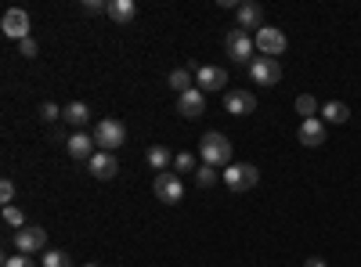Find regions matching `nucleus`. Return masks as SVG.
Masks as SVG:
<instances>
[{
  "mask_svg": "<svg viewBox=\"0 0 361 267\" xmlns=\"http://www.w3.org/2000/svg\"><path fill=\"white\" fill-rule=\"evenodd\" d=\"M199 155H202V162H209V167H231V141L217 130H209L199 141Z\"/></svg>",
  "mask_w": 361,
  "mask_h": 267,
  "instance_id": "f257e3e1",
  "label": "nucleus"
},
{
  "mask_svg": "<svg viewBox=\"0 0 361 267\" xmlns=\"http://www.w3.org/2000/svg\"><path fill=\"white\" fill-rule=\"evenodd\" d=\"M123 141H126V127H123L119 119H112V116H105L98 127H94V145H98V152H116Z\"/></svg>",
  "mask_w": 361,
  "mask_h": 267,
  "instance_id": "f03ea898",
  "label": "nucleus"
},
{
  "mask_svg": "<svg viewBox=\"0 0 361 267\" xmlns=\"http://www.w3.org/2000/svg\"><path fill=\"white\" fill-rule=\"evenodd\" d=\"M246 69H249V79L257 87H274L282 79V61L279 58H253Z\"/></svg>",
  "mask_w": 361,
  "mask_h": 267,
  "instance_id": "7ed1b4c3",
  "label": "nucleus"
},
{
  "mask_svg": "<svg viewBox=\"0 0 361 267\" xmlns=\"http://www.w3.org/2000/svg\"><path fill=\"white\" fill-rule=\"evenodd\" d=\"M257 181H260V170L249 167V162H231V167H224V184L231 192H249Z\"/></svg>",
  "mask_w": 361,
  "mask_h": 267,
  "instance_id": "20e7f679",
  "label": "nucleus"
},
{
  "mask_svg": "<svg viewBox=\"0 0 361 267\" xmlns=\"http://www.w3.org/2000/svg\"><path fill=\"white\" fill-rule=\"evenodd\" d=\"M152 192H156V199L159 202H166V206H177V202L184 199V184H181V177L177 174H156V181H152Z\"/></svg>",
  "mask_w": 361,
  "mask_h": 267,
  "instance_id": "39448f33",
  "label": "nucleus"
},
{
  "mask_svg": "<svg viewBox=\"0 0 361 267\" xmlns=\"http://www.w3.org/2000/svg\"><path fill=\"white\" fill-rule=\"evenodd\" d=\"M11 242H15V250H18V253L33 257V253H40V250L47 245V231H44V228H36V224H26V228H18V231L11 235Z\"/></svg>",
  "mask_w": 361,
  "mask_h": 267,
  "instance_id": "423d86ee",
  "label": "nucleus"
},
{
  "mask_svg": "<svg viewBox=\"0 0 361 267\" xmlns=\"http://www.w3.org/2000/svg\"><path fill=\"white\" fill-rule=\"evenodd\" d=\"M253 44H257V51H260L264 58H279V54H286L289 40H286V33H282V29H274V26H264L257 36H253Z\"/></svg>",
  "mask_w": 361,
  "mask_h": 267,
  "instance_id": "0eeeda50",
  "label": "nucleus"
},
{
  "mask_svg": "<svg viewBox=\"0 0 361 267\" xmlns=\"http://www.w3.org/2000/svg\"><path fill=\"white\" fill-rule=\"evenodd\" d=\"M253 36L246 33V29H228V36H224V51H228V58H235V61H246L249 66V58H253Z\"/></svg>",
  "mask_w": 361,
  "mask_h": 267,
  "instance_id": "6e6552de",
  "label": "nucleus"
},
{
  "mask_svg": "<svg viewBox=\"0 0 361 267\" xmlns=\"http://www.w3.org/2000/svg\"><path fill=\"white\" fill-rule=\"evenodd\" d=\"M0 29H4V36L8 40H26L29 36V15L22 11V8H11V11H4V22H0Z\"/></svg>",
  "mask_w": 361,
  "mask_h": 267,
  "instance_id": "1a4fd4ad",
  "label": "nucleus"
},
{
  "mask_svg": "<svg viewBox=\"0 0 361 267\" xmlns=\"http://www.w3.org/2000/svg\"><path fill=\"white\" fill-rule=\"evenodd\" d=\"M196 84H199L202 94L206 91H224L228 87V73H224V66H199L196 69Z\"/></svg>",
  "mask_w": 361,
  "mask_h": 267,
  "instance_id": "9d476101",
  "label": "nucleus"
},
{
  "mask_svg": "<svg viewBox=\"0 0 361 267\" xmlns=\"http://www.w3.org/2000/svg\"><path fill=\"white\" fill-rule=\"evenodd\" d=\"M177 112H181L184 119H199V116L206 112V94H202L199 87L177 94Z\"/></svg>",
  "mask_w": 361,
  "mask_h": 267,
  "instance_id": "9b49d317",
  "label": "nucleus"
},
{
  "mask_svg": "<svg viewBox=\"0 0 361 267\" xmlns=\"http://www.w3.org/2000/svg\"><path fill=\"white\" fill-rule=\"evenodd\" d=\"M224 109H228V116H253L257 98H253V91H228L224 94Z\"/></svg>",
  "mask_w": 361,
  "mask_h": 267,
  "instance_id": "f8f14e48",
  "label": "nucleus"
},
{
  "mask_svg": "<svg viewBox=\"0 0 361 267\" xmlns=\"http://www.w3.org/2000/svg\"><path fill=\"white\" fill-rule=\"evenodd\" d=\"M66 148H69V155H73L76 162H91V159H94V134L76 130V134L66 141Z\"/></svg>",
  "mask_w": 361,
  "mask_h": 267,
  "instance_id": "ddd939ff",
  "label": "nucleus"
},
{
  "mask_svg": "<svg viewBox=\"0 0 361 267\" xmlns=\"http://www.w3.org/2000/svg\"><path fill=\"white\" fill-rule=\"evenodd\" d=\"M296 137H300V145H307V148H318V145H325V123L322 119H304L300 123V130H296Z\"/></svg>",
  "mask_w": 361,
  "mask_h": 267,
  "instance_id": "4468645a",
  "label": "nucleus"
},
{
  "mask_svg": "<svg viewBox=\"0 0 361 267\" xmlns=\"http://www.w3.org/2000/svg\"><path fill=\"white\" fill-rule=\"evenodd\" d=\"M87 170H91L98 181H112V177L119 174V162H116L112 152H94V159L87 162Z\"/></svg>",
  "mask_w": 361,
  "mask_h": 267,
  "instance_id": "2eb2a0df",
  "label": "nucleus"
},
{
  "mask_svg": "<svg viewBox=\"0 0 361 267\" xmlns=\"http://www.w3.org/2000/svg\"><path fill=\"white\" fill-rule=\"evenodd\" d=\"M235 15H239V29H264V8L260 4H253V0H246V4H239L235 8Z\"/></svg>",
  "mask_w": 361,
  "mask_h": 267,
  "instance_id": "dca6fc26",
  "label": "nucleus"
},
{
  "mask_svg": "<svg viewBox=\"0 0 361 267\" xmlns=\"http://www.w3.org/2000/svg\"><path fill=\"white\" fill-rule=\"evenodd\" d=\"M134 15H138L134 0H109V18H112V22L126 26V22H134Z\"/></svg>",
  "mask_w": 361,
  "mask_h": 267,
  "instance_id": "f3484780",
  "label": "nucleus"
},
{
  "mask_svg": "<svg viewBox=\"0 0 361 267\" xmlns=\"http://www.w3.org/2000/svg\"><path fill=\"white\" fill-rule=\"evenodd\" d=\"M145 159H148V167H152L156 174H163V170L170 167V162H174V152H170L166 145H152V148H148V155H145Z\"/></svg>",
  "mask_w": 361,
  "mask_h": 267,
  "instance_id": "a211bd4d",
  "label": "nucleus"
},
{
  "mask_svg": "<svg viewBox=\"0 0 361 267\" xmlns=\"http://www.w3.org/2000/svg\"><path fill=\"white\" fill-rule=\"evenodd\" d=\"M87 119H91V109L83 105V101H73V105H66V123H69V127L83 130V127H87Z\"/></svg>",
  "mask_w": 361,
  "mask_h": 267,
  "instance_id": "6ab92c4d",
  "label": "nucleus"
},
{
  "mask_svg": "<svg viewBox=\"0 0 361 267\" xmlns=\"http://www.w3.org/2000/svg\"><path fill=\"white\" fill-rule=\"evenodd\" d=\"M166 84L174 87L177 94H184V91H192V73H188V69H174V73L166 76Z\"/></svg>",
  "mask_w": 361,
  "mask_h": 267,
  "instance_id": "aec40b11",
  "label": "nucleus"
},
{
  "mask_svg": "<svg viewBox=\"0 0 361 267\" xmlns=\"http://www.w3.org/2000/svg\"><path fill=\"white\" fill-rule=\"evenodd\" d=\"M322 116H325L329 123H347V119H351V109L344 105V101H329V105L322 109Z\"/></svg>",
  "mask_w": 361,
  "mask_h": 267,
  "instance_id": "412c9836",
  "label": "nucleus"
},
{
  "mask_svg": "<svg viewBox=\"0 0 361 267\" xmlns=\"http://www.w3.org/2000/svg\"><path fill=\"white\" fill-rule=\"evenodd\" d=\"M217 181H221V174H217V167H209V162H202V167L196 170V184H199V188H214Z\"/></svg>",
  "mask_w": 361,
  "mask_h": 267,
  "instance_id": "4be33fe9",
  "label": "nucleus"
},
{
  "mask_svg": "<svg viewBox=\"0 0 361 267\" xmlns=\"http://www.w3.org/2000/svg\"><path fill=\"white\" fill-rule=\"evenodd\" d=\"M40 267H76V264L69 260V253H61V250H47V253H44V260H40Z\"/></svg>",
  "mask_w": 361,
  "mask_h": 267,
  "instance_id": "5701e85b",
  "label": "nucleus"
},
{
  "mask_svg": "<svg viewBox=\"0 0 361 267\" xmlns=\"http://www.w3.org/2000/svg\"><path fill=\"white\" fill-rule=\"evenodd\" d=\"M174 170H177V174H196V170H199V167H196V155H192V152H177V155H174Z\"/></svg>",
  "mask_w": 361,
  "mask_h": 267,
  "instance_id": "b1692460",
  "label": "nucleus"
},
{
  "mask_svg": "<svg viewBox=\"0 0 361 267\" xmlns=\"http://www.w3.org/2000/svg\"><path fill=\"white\" fill-rule=\"evenodd\" d=\"M296 112H300L304 119H314V112H318V101H314L311 94H300V98H296Z\"/></svg>",
  "mask_w": 361,
  "mask_h": 267,
  "instance_id": "393cba45",
  "label": "nucleus"
},
{
  "mask_svg": "<svg viewBox=\"0 0 361 267\" xmlns=\"http://www.w3.org/2000/svg\"><path fill=\"white\" fill-rule=\"evenodd\" d=\"M4 224H8V228H26V213L22 210H18V206H4Z\"/></svg>",
  "mask_w": 361,
  "mask_h": 267,
  "instance_id": "a878e982",
  "label": "nucleus"
},
{
  "mask_svg": "<svg viewBox=\"0 0 361 267\" xmlns=\"http://www.w3.org/2000/svg\"><path fill=\"white\" fill-rule=\"evenodd\" d=\"M40 119H47V123H54V119H66V109H58L54 101H44V105H40Z\"/></svg>",
  "mask_w": 361,
  "mask_h": 267,
  "instance_id": "bb28decb",
  "label": "nucleus"
},
{
  "mask_svg": "<svg viewBox=\"0 0 361 267\" xmlns=\"http://www.w3.org/2000/svg\"><path fill=\"white\" fill-rule=\"evenodd\" d=\"M80 8L87 15H109V0H83Z\"/></svg>",
  "mask_w": 361,
  "mask_h": 267,
  "instance_id": "cd10ccee",
  "label": "nucleus"
},
{
  "mask_svg": "<svg viewBox=\"0 0 361 267\" xmlns=\"http://www.w3.org/2000/svg\"><path fill=\"white\" fill-rule=\"evenodd\" d=\"M0 202H4V206H15V181H8V177L0 184Z\"/></svg>",
  "mask_w": 361,
  "mask_h": 267,
  "instance_id": "c85d7f7f",
  "label": "nucleus"
},
{
  "mask_svg": "<svg viewBox=\"0 0 361 267\" xmlns=\"http://www.w3.org/2000/svg\"><path fill=\"white\" fill-rule=\"evenodd\" d=\"M36 40L33 36H26V40H18V54H22V58H36Z\"/></svg>",
  "mask_w": 361,
  "mask_h": 267,
  "instance_id": "c756f323",
  "label": "nucleus"
},
{
  "mask_svg": "<svg viewBox=\"0 0 361 267\" xmlns=\"http://www.w3.org/2000/svg\"><path fill=\"white\" fill-rule=\"evenodd\" d=\"M4 267H36V260H29L26 253H18V257H8Z\"/></svg>",
  "mask_w": 361,
  "mask_h": 267,
  "instance_id": "7c9ffc66",
  "label": "nucleus"
},
{
  "mask_svg": "<svg viewBox=\"0 0 361 267\" xmlns=\"http://www.w3.org/2000/svg\"><path fill=\"white\" fill-rule=\"evenodd\" d=\"M304 267H329V264H325V260H322V257H311V260H307V264H304Z\"/></svg>",
  "mask_w": 361,
  "mask_h": 267,
  "instance_id": "2f4dec72",
  "label": "nucleus"
},
{
  "mask_svg": "<svg viewBox=\"0 0 361 267\" xmlns=\"http://www.w3.org/2000/svg\"><path fill=\"white\" fill-rule=\"evenodd\" d=\"M80 267H101V264H94V260H91V264H80Z\"/></svg>",
  "mask_w": 361,
  "mask_h": 267,
  "instance_id": "473e14b6",
  "label": "nucleus"
}]
</instances>
